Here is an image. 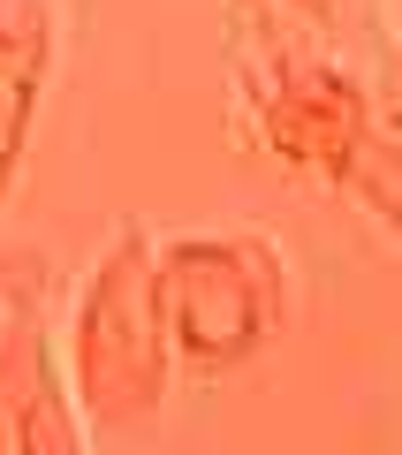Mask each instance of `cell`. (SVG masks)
<instances>
[{"instance_id": "obj_1", "label": "cell", "mask_w": 402, "mask_h": 455, "mask_svg": "<svg viewBox=\"0 0 402 455\" xmlns=\"http://www.w3.org/2000/svg\"><path fill=\"white\" fill-rule=\"evenodd\" d=\"M175 387V341L160 311V243L137 220L114 228L68 311V395L92 433H145Z\"/></svg>"}, {"instance_id": "obj_2", "label": "cell", "mask_w": 402, "mask_h": 455, "mask_svg": "<svg viewBox=\"0 0 402 455\" xmlns=\"http://www.w3.org/2000/svg\"><path fill=\"white\" fill-rule=\"evenodd\" d=\"M160 311L175 364L221 379L251 364L289 319V266L274 235L228 228V235H175L160 243Z\"/></svg>"}, {"instance_id": "obj_3", "label": "cell", "mask_w": 402, "mask_h": 455, "mask_svg": "<svg viewBox=\"0 0 402 455\" xmlns=\"http://www.w3.org/2000/svg\"><path fill=\"white\" fill-rule=\"evenodd\" d=\"M236 68L258 145L311 182H350L372 152V99L342 61L296 46L281 23L236 16Z\"/></svg>"}, {"instance_id": "obj_4", "label": "cell", "mask_w": 402, "mask_h": 455, "mask_svg": "<svg viewBox=\"0 0 402 455\" xmlns=\"http://www.w3.org/2000/svg\"><path fill=\"white\" fill-rule=\"evenodd\" d=\"M76 425L84 418L53 364V341L38 311L16 296L0 319V455H84Z\"/></svg>"}, {"instance_id": "obj_5", "label": "cell", "mask_w": 402, "mask_h": 455, "mask_svg": "<svg viewBox=\"0 0 402 455\" xmlns=\"http://www.w3.org/2000/svg\"><path fill=\"white\" fill-rule=\"evenodd\" d=\"M53 46H61L53 0H0V205L16 190L38 99H46V76H53Z\"/></svg>"}, {"instance_id": "obj_6", "label": "cell", "mask_w": 402, "mask_h": 455, "mask_svg": "<svg viewBox=\"0 0 402 455\" xmlns=\"http://www.w3.org/2000/svg\"><path fill=\"white\" fill-rule=\"evenodd\" d=\"M281 8H296V16H326L334 0H281Z\"/></svg>"}, {"instance_id": "obj_7", "label": "cell", "mask_w": 402, "mask_h": 455, "mask_svg": "<svg viewBox=\"0 0 402 455\" xmlns=\"http://www.w3.org/2000/svg\"><path fill=\"white\" fill-rule=\"evenodd\" d=\"M395 31H402V0H395Z\"/></svg>"}]
</instances>
